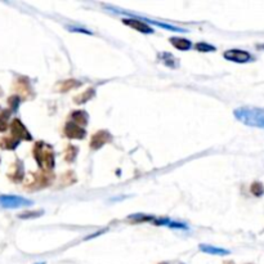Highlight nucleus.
<instances>
[{
	"label": "nucleus",
	"instance_id": "6ab92c4d",
	"mask_svg": "<svg viewBox=\"0 0 264 264\" xmlns=\"http://www.w3.org/2000/svg\"><path fill=\"white\" fill-rule=\"evenodd\" d=\"M251 192H253L255 196L263 195V192H264L263 186H261L260 183H254L253 186H251Z\"/></svg>",
	"mask_w": 264,
	"mask_h": 264
},
{
	"label": "nucleus",
	"instance_id": "f257e3e1",
	"mask_svg": "<svg viewBox=\"0 0 264 264\" xmlns=\"http://www.w3.org/2000/svg\"><path fill=\"white\" fill-rule=\"evenodd\" d=\"M235 118L247 127L264 129V109L259 107H240L235 110Z\"/></svg>",
	"mask_w": 264,
	"mask_h": 264
},
{
	"label": "nucleus",
	"instance_id": "2eb2a0df",
	"mask_svg": "<svg viewBox=\"0 0 264 264\" xmlns=\"http://www.w3.org/2000/svg\"><path fill=\"white\" fill-rule=\"evenodd\" d=\"M43 210H37V212H25L18 216L21 219H30V218H37V217L43 216Z\"/></svg>",
	"mask_w": 264,
	"mask_h": 264
},
{
	"label": "nucleus",
	"instance_id": "9d476101",
	"mask_svg": "<svg viewBox=\"0 0 264 264\" xmlns=\"http://www.w3.org/2000/svg\"><path fill=\"white\" fill-rule=\"evenodd\" d=\"M200 250H201V251H204V253L210 254V255H228V254H230V251H228V250L221 249V247L212 246V245L201 244Z\"/></svg>",
	"mask_w": 264,
	"mask_h": 264
},
{
	"label": "nucleus",
	"instance_id": "f3484780",
	"mask_svg": "<svg viewBox=\"0 0 264 264\" xmlns=\"http://www.w3.org/2000/svg\"><path fill=\"white\" fill-rule=\"evenodd\" d=\"M196 49L198 52H214L216 50V46L210 45L207 43H198L196 44Z\"/></svg>",
	"mask_w": 264,
	"mask_h": 264
},
{
	"label": "nucleus",
	"instance_id": "f8f14e48",
	"mask_svg": "<svg viewBox=\"0 0 264 264\" xmlns=\"http://www.w3.org/2000/svg\"><path fill=\"white\" fill-rule=\"evenodd\" d=\"M20 144V141L15 137H6L0 139V147L3 149H15Z\"/></svg>",
	"mask_w": 264,
	"mask_h": 264
},
{
	"label": "nucleus",
	"instance_id": "dca6fc26",
	"mask_svg": "<svg viewBox=\"0 0 264 264\" xmlns=\"http://www.w3.org/2000/svg\"><path fill=\"white\" fill-rule=\"evenodd\" d=\"M93 95H94V90H93V89L86 90V92L84 93L83 95L75 98V102H78L79 104H81V103H84V102H86V100H88V99H90V98H92Z\"/></svg>",
	"mask_w": 264,
	"mask_h": 264
},
{
	"label": "nucleus",
	"instance_id": "39448f33",
	"mask_svg": "<svg viewBox=\"0 0 264 264\" xmlns=\"http://www.w3.org/2000/svg\"><path fill=\"white\" fill-rule=\"evenodd\" d=\"M11 130H12V137H15L18 141H31L32 137L29 133V130L25 128V125L22 124V121L15 119L11 124Z\"/></svg>",
	"mask_w": 264,
	"mask_h": 264
},
{
	"label": "nucleus",
	"instance_id": "6e6552de",
	"mask_svg": "<svg viewBox=\"0 0 264 264\" xmlns=\"http://www.w3.org/2000/svg\"><path fill=\"white\" fill-rule=\"evenodd\" d=\"M110 139H111V137H110L109 132H104V130L103 132H98L93 135L92 141H90V147L94 149H98L103 146L106 142H109Z\"/></svg>",
	"mask_w": 264,
	"mask_h": 264
},
{
	"label": "nucleus",
	"instance_id": "4468645a",
	"mask_svg": "<svg viewBox=\"0 0 264 264\" xmlns=\"http://www.w3.org/2000/svg\"><path fill=\"white\" fill-rule=\"evenodd\" d=\"M72 118H74V121H76V124L80 125V127L81 125H86V123H88V115H86L85 111L74 112Z\"/></svg>",
	"mask_w": 264,
	"mask_h": 264
},
{
	"label": "nucleus",
	"instance_id": "f03ea898",
	"mask_svg": "<svg viewBox=\"0 0 264 264\" xmlns=\"http://www.w3.org/2000/svg\"><path fill=\"white\" fill-rule=\"evenodd\" d=\"M34 157L36 159L37 164L43 169L50 170L55 167V156H53L52 148L45 146L44 143H36L34 147Z\"/></svg>",
	"mask_w": 264,
	"mask_h": 264
},
{
	"label": "nucleus",
	"instance_id": "1a4fd4ad",
	"mask_svg": "<svg viewBox=\"0 0 264 264\" xmlns=\"http://www.w3.org/2000/svg\"><path fill=\"white\" fill-rule=\"evenodd\" d=\"M170 44L179 50H188L192 48V43L188 39H183V37H172Z\"/></svg>",
	"mask_w": 264,
	"mask_h": 264
},
{
	"label": "nucleus",
	"instance_id": "20e7f679",
	"mask_svg": "<svg viewBox=\"0 0 264 264\" xmlns=\"http://www.w3.org/2000/svg\"><path fill=\"white\" fill-rule=\"evenodd\" d=\"M118 12V13H123V15H127V16H130L132 18H124L123 22L127 25V26L132 27V29H134L135 31H139V32H143V34H152V32H155V30L152 29V27L149 26L148 23H146L144 21L139 20L138 17H135V16H133L132 13H128V12H120V11H115Z\"/></svg>",
	"mask_w": 264,
	"mask_h": 264
},
{
	"label": "nucleus",
	"instance_id": "0eeeda50",
	"mask_svg": "<svg viewBox=\"0 0 264 264\" xmlns=\"http://www.w3.org/2000/svg\"><path fill=\"white\" fill-rule=\"evenodd\" d=\"M65 134L72 139H83L85 137V130L76 123H69L65 128Z\"/></svg>",
	"mask_w": 264,
	"mask_h": 264
},
{
	"label": "nucleus",
	"instance_id": "7ed1b4c3",
	"mask_svg": "<svg viewBox=\"0 0 264 264\" xmlns=\"http://www.w3.org/2000/svg\"><path fill=\"white\" fill-rule=\"evenodd\" d=\"M34 204L31 200L15 195H2L0 196V206L4 209H18V207L31 206Z\"/></svg>",
	"mask_w": 264,
	"mask_h": 264
},
{
	"label": "nucleus",
	"instance_id": "9b49d317",
	"mask_svg": "<svg viewBox=\"0 0 264 264\" xmlns=\"http://www.w3.org/2000/svg\"><path fill=\"white\" fill-rule=\"evenodd\" d=\"M9 178L13 182H21L23 178V167L21 161H17V164L13 165L12 168V172H9L8 174Z\"/></svg>",
	"mask_w": 264,
	"mask_h": 264
},
{
	"label": "nucleus",
	"instance_id": "a211bd4d",
	"mask_svg": "<svg viewBox=\"0 0 264 264\" xmlns=\"http://www.w3.org/2000/svg\"><path fill=\"white\" fill-rule=\"evenodd\" d=\"M8 103L9 106L12 107V110L16 111V110L18 109V104H20V97H18V95H12L8 99Z\"/></svg>",
	"mask_w": 264,
	"mask_h": 264
},
{
	"label": "nucleus",
	"instance_id": "423d86ee",
	"mask_svg": "<svg viewBox=\"0 0 264 264\" xmlns=\"http://www.w3.org/2000/svg\"><path fill=\"white\" fill-rule=\"evenodd\" d=\"M223 57L226 60L236 62V64H246L251 60V55L246 50H241V49H230L224 53Z\"/></svg>",
	"mask_w": 264,
	"mask_h": 264
},
{
	"label": "nucleus",
	"instance_id": "ddd939ff",
	"mask_svg": "<svg viewBox=\"0 0 264 264\" xmlns=\"http://www.w3.org/2000/svg\"><path fill=\"white\" fill-rule=\"evenodd\" d=\"M9 116H11V111L9 110H4L3 112H0V132L4 133L8 129Z\"/></svg>",
	"mask_w": 264,
	"mask_h": 264
},
{
	"label": "nucleus",
	"instance_id": "aec40b11",
	"mask_svg": "<svg viewBox=\"0 0 264 264\" xmlns=\"http://www.w3.org/2000/svg\"><path fill=\"white\" fill-rule=\"evenodd\" d=\"M40 264H45V263H40Z\"/></svg>",
	"mask_w": 264,
	"mask_h": 264
}]
</instances>
